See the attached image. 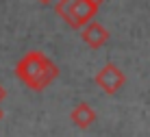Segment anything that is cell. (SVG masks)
<instances>
[{
    "label": "cell",
    "mask_w": 150,
    "mask_h": 137,
    "mask_svg": "<svg viewBox=\"0 0 150 137\" xmlns=\"http://www.w3.org/2000/svg\"><path fill=\"white\" fill-rule=\"evenodd\" d=\"M96 13H98V4L96 2H91V0H76V4L72 7V13H70V18L65 20L72 28H85L89 22H94V18H96Z\"/></svg>",
    "instance_id": "cell-3"
},
{
    "label": "cell",
    "mask_w": 150,
    "mask_h": 137,
    "mask_svg": "<svg viewBox=\"0 0 150 137\" xmlns=\"http://www.w3.org/2000/svg\"><path fill=\"white\" fill-rule=\"evenodd\" d=\"M70 118H72V122L79 126V128H89V126L96 122V111L91 109V104L81 102V104H76V107L72 109Z\"/></svg>",
    "instance_id": "cell-5"
},
{
    "label": "cell",
    "mask_w": 150,
    "mask_h": 137,
    "mask_svg": "<svg viewBox=\"0 0 150 137\" xmlns=\"http://www.w3.org/2000/svg\"><path fill=\"white\" fill-rule=\"evenodd\" d=\"M76 4V0H57V7H54V11L57 15H59L61 20H68L70 18V13H72V7Z\"/></svg>",
    "instance_id": "cell-6"
},
{
    "label": "cell",
    "mask_w": 150,
    "mask_h": 137,
    "mask_svg": "<svg viewBox=\"0 0 150 137\" xmlns=\"http://www.w3.org/2000/svg\"><path fill=\"white\" fill-rule=\"evenodd\" d=\"M4 98H7V89H4L2 85H0V102H2Z\"/></svg>",
    "instance_id": "cell-7"
},
{
    "label": "cell",
    "mask_w": 150,
    "mask_h": 137,
    "mask_svg": "<svg viewBox=\"0 0 150 137\" xmlns=\"http://www.w3.org/2000/svg\"><path fill=\"white\" fill-rule=\"evenodd\" d=\"M15 76H18L28 89L41 92V89H46L57 76H59V67H57L44 52L30 50L20 59L18 65H15Z\"/></svg>",
    "instance_id": "cell-1"
},
{
    "label": "cell",
    "mask_w": 150,
    "mask_h": 137,
    "mask_svg": "<svg viewBox=\"0 0 150 137\" xmlns=\"http://www.w3.org/2000/svg\"><path fill=\"white\" fill-rule=\"evenodd\" d=\"M0 120H2V109H0Z\"/></svg>",
    "instance_id": "cell-10"
},
{
    "label": "cell",
    "mask_w": 150,
    "mask_h": 137,
    "mask_svg": "<svg viewBox=\"0 0 150 137\" xmlns=\"http://www.w3.org/2000/svg\"><path fill=\"white\" fill-rule=\"evenodd\" d=\"M124 83H126V76H124V72L115 65V63L102 65V70H98V74H96V85L105 94H109V96L120 92L124 87Z\"/></svg>",
    "instance_id": "cell-2"
},
{
    "label": "cell",
    "mask_w": 150,
    "mask_h": 137,
    "mask_svg": "<svg viewBox=\"0 0 150 137\" xmlns=\"http://www.w3.org/2000/svg\"><path fill=\"white\" fill-rule=\"evenodd\" d=\"M91 2H96V4H98V7H100V4H102V2H105V0H91Z\"/></svg>",
    "instance_id": "cell-8"
},
{
    "label": "cell",
    "mask_w": 150,
    "mask_h": 137,
    "mask_svg": "<svg viewBox=\"0 0 150 137\" xmlns=\"http://www.w3.org/2000/svg\"><path fill=\"white\" fill-rule=\"evenodd\" d=\"M39 2H41V4H50L52 0H39Z\"/></svg>",
    "instance_id": "cell-9"
},
{
    "label": "cell",
    "mask_w": 150,
    "mask_h": 137,
    "mask_svg": "<svg viewBox=\"0 0 150 137\" xmlns=\"http://www.w3.org/2000/svg\"><path fill=\"white\" fill-rule=\"evenodd\" d=\"M81 37L89 48H100V46H105L107 41H109V31H107L102 24H98V22H89L85 28H83Z\"/></svg>",
    "instance_id": "cell-4"
}]
</instances>
